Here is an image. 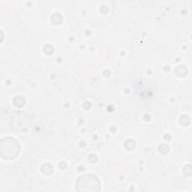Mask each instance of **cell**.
I'll use <instances>...</instances> for the list:
<instances>
[{
	"instance_id": "6da1fadb",
	"label": "cell",
	"mask_w": 192,
	"mask_h": 192,
	"mask_svg": "<svg viewBox=\"0 0 192 192\" xmlns=\"http://www.w3.org/2000/svg\"><path fill=\"white\" fill-rule=\"evenodd\" d=\"M76 189L80 192H96L101 190V183L95 176L86 174L80 176L76 182Z\"/></svg>"
},
{
	"instance_id": "7a4b0ae2",
	"label": "cell",
	"mask_w": 192,
	"mask_h": 192,
	"mask_svg": "<svg viewBox=\"0 0 192 192\" xmlns=\"http://www.w3.org/2000/svg\"><path fill=\"white\" fill-rule=\"evenodd\" d=\"M0 152L2 158L5 159H13L19 155V143L12 137H5L1 140Z\"/></svg>"
},
{
	"instance_id": "3957f363",
	"label": "cell",
	"mask_w": 192,
	"mask_h": 192,
	"mask_svg": "<svg viewBox=\"0 0 192 192\" xmlns=\"http://www.w3.org/2000/svg\"><path fill=\"white\" fill-rule=\"evenodd\" d=\"M41 171L43 172V173L45 175H50L53 171V167L50 164H45L41 167Z\"/></svg>"
},
{
	"instance_id": "277c9868",
	"label": "cell",
	"mask_w": 192,
	"mask_h": 192,
	"mask_svg": "<svg viewBox=\"0 0 192 192\" xmlns=\"http://www.w3.org/2000/svg\"><path fill=\"white\" fill-rule=\"evenodd\" d=\"M14 104L17 107H22L25 104V99L21 96H17L14 100Z\"/></svg>"
},
{
	"instance_id": "5b68a950",
	"label": "cell",
	"mask_w": 192,
	"mask_h": 192,
	"mask_svg": "<svg viewBox=\"0 0 192 192\" xmlns=\"http://www.w3.org/2000/svg\"><path fill=\"white\" fill-rule=\"evenodd\" d=\"M125 146L126 149H128L129 151H131V150H133L135 148V143L134 142L133 140H129L126 141L125 143Z\"/></svg>"
},
{
	"instance_id": "8992f818",
	"label": "cell",
	"mask_w": 192,
	"mask_h": 192,
	"mask_svg": "<svg viewBox=\"0 0 192 192\" xmlns=\"http://www.w3.org/2000/svg\"><path fill=\"white\" fill-rule=\"evenodd\" d=\"M159 151L163 154L168 153L169 152V146H168L166 144H162L159 146Z\"/></svg>"
}]
</instances>
